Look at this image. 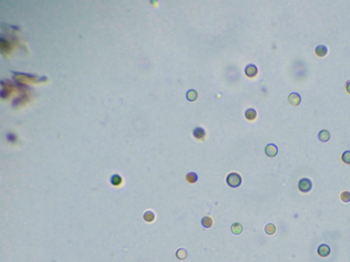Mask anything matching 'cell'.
<instances>
[{
  "label": "cell",
  "instance_id": "1",
  "mask_svg": "<svg viewBox=\"0 0 350 262\" xmlns=\"http://www.w3.org/2000/svg\"><path fill=\"white\" fill-rule=\"evenodd\" d=\"M242 179L239 174L237 173H230L226 178V182L228 186L233 188L239 186L242 184Z\"/></svg>",
  "mask_w": 350,
  "mask_h": 262
},
{
  "label": "cell",
  "instance_id": "2",
  "mask_svg": "<svg viewBox=\"0 0 350 262\" xmlns=\"http://www.w3.org/2000/svg\"><path fill=\"white\" fill-rule=\"evenodd\" d=\"M313 184L309 179L302 178L299 182L298 188L299 190L302 193H308L312 189Z\"/></svg>",
  "mask_w": 350,
  "mask_h": 262
},
{
  "label": "cell",
  "instance_id": "3",
  "mask_svg": "<svg viewBox=\"0 0 350 262\" xmlns=\"http://www.w3.org/2000/svg\"><path fill=\"white\" fill-rule=\"evenodd\" d=\"M265 152L269 157H274L278 154V148L274 144L269 143L265 147Z\"/></svg>",
  "mask_w": 350,
  "mask_h": 262
},
{
  "label": "cell",
  "instance_id": "4",
  "mask_svg": "<svg viewBox=\"0 0 350 262\" xmlns=\"http://www.w3.org/2000/svg\"><path fill=\"white\" fill-rule=\"evenodd\" d=\"M317 253L321 257H327L330 253V248L327 244H321L317 249Z\"/></svg>",
  "mask_w": 350,
  "mask_h": 262
},
{
  "label": "cell",
  "instance_id": "5",
  "mask_svg": "<svg viewBox=\"0 0 350 262\" xmlns=\"http://www.w3.org/2000/svg\"><path fill=\"white\" fill-rule=\"evenodd\" d=\"M288 101L291 105L293 106H298L301 102V96L299 94L295 92L290 94L288 97Z\"/></svg>",
  "mask_w": 350,
  "mask_h": 262
},
{
  "label": "cell",
  "instance_id": "6",
  "mask_svg": "<svg viewBox=\"0 0 350 262\" xmlns=\"http://www.w3.org/2000/svg\"><path fill=\"white\" fill-rule=\"evenodd\" d=\"M258 72L257 67L254 64H249L245 68V73L249 77H253Z\"/></svg>",
  "mask_w": 350,
  "mask_h": 262
},
{
  "label": "cell",
  "instance_id": "7",
  "mask_svg": "<svg viewBox=\"0 0 350 262\" xmlns=\"http://www.w3.org/2000/svg\"><path fill=\"white\" fill-rule=\"evenodd\" d=\"M328 47L324 45H320L315 48V54L319 57H324L328 54Z\"/></svg>",
  "mask_w": 350,
  "mask_h": 262
},
{
  "label": "cell",
  "instance_id": "8",
  "mask_svg": "<svg viewBox=\"0 0 350 262\" xmlns=\"http://www.w3.org/2000/svg\"><path fill=\"white\" fill-rule=\"evenodd\" d=\"M318 138L321 142H327L330 139V134L327 130H322L319 132Z\"/></svg>",
  "mask_w": 350,
  "mask_h": 262
},
{
  "label": "cell",
  "instance_id": "9",
  "mask_svg": "<svg viewBox=\"0 0 350 262\" xmlns=\"http://www.w3.org/2000/svg\"><path fill=\"white\" fill-rule=\"evenodd\" d=\"M193 135H194V137L196 138V139H202L205 136V131H204L203 128L197 127L193 131Z\"/></svg>",
  "mask_w": 350,
  "mask_h": 262
},
{
  "label": "cell",
  "instance_id": "10",
  "mask_svg": "<svg viewBox=\"0 0 350 262\" xmlns=\"http://www.w3.org/2000/svg\"><path fill=\"white\" fill-rule=\"evenodd\" d=\"M186 98L189 101H196L198 98V93L194 90H189L187 92L186 94Z\"/></svg>",
  "mask_w": 350,
  "mask_h": 262
},
{
  "label": "cell",
  "instance_id": "11",
  "mask_svg": "<svg viewBox=\"0 0 350 262\" xmlns=\"http://www.w3.org/2000/svg\"><path fill=\"white\" fill-rule=\"evenodd\" d=\"M245 117L249 120H253L257 117V111L254 109H248L245 111Z\"/></svg>",
  "mask_w": 350,
  "mask_h": 262
},
{
  "label": "cell",
  "instance_id": "12",
  "mask_svg": "<svg viewBox=\"0 0 350 262\" xmlns=\"http://www.w3.org/2000/svg\"><path fill=\"white\" fill-rule=\"evenodd\" d=\"M243 227L241 224L235 223L231 226V231L235 235H239L242 232Z\"/></svg>",
  "mask_w": 350,
  "mask_h": 262
},
{
  "label": "cell",
  "instance_id": "13",
  "mask_svg": "<svg viewBox=\"0 0 350 262\" xmlns=\"http://www.w3.org/2000/svg\"><path fill=\"white\" fill-rule=\"evenodd\" d=\"M186 180L190 184H194L198 180V175L194 172H190L187 174Z\"/></svg>",
  "mask_w": 350,
  "mask_h": 262
},
{
  "label": "cell",
  "instance_id": "14",
  "mask_svg": "<svg viewBox=\"0 0 350 262\" xmlns=\"http://www.w3.org/2000/svg\"><path fill=\"white\" fill-rule=\"evenodd\" d=\"M201 223L204 227L209 228L213 225V221L212 219L209 216H204L201 220Z\"/></svg>",
  "mask_w": 350,
  "mask_h": 262
},
{
  "label": "cell",
  "instance_id": "15",
  "mask_svg": "<svg viewBox=\"0 0 350 262\" xmlns=\"http://www.w3.org/2000/svg\"><path fill=\"white\" fill-rule=\"evenodd\" d=\"M276 231V226L274 224H272V223H268L265 227V231L268 235H273L275 233Z\"/></svg>",
  "mask_w": 350,
  "mask_h": 262
},
{
  "label": "cell",
  "instance_id": "16",
  "mask_svg": "<svg viewBox=\"0 0 350 262\" xmlns=\"http://www.w3.org/2000/svg\"><path fill=\"white\" fill-rule=\"evenodd\" d=\"M176 255H177V258H179V260H185V259L187 257V256H188V252H187L185 249H179L177 251Z\"/></svg>",
  "mask_w": 350,
  "mask_h": 262
},
{
  "label": "cell",
  "instance_id": "17",
  "mask_svg": "<svg viewBox=\"0 0 350 262\" xmlns=\"http://www.w3.org/2000/svg\"><path fill=\"white\" fill-rule=\"evenodd\" d=\"M340 198L344 203H348L350 201V193L348 191H343L340 195Z\"/></svg>",
  "mask_w": 350,
  "mask_h": 262
},
{
  "label": "cell",
  "instance_id": "18",
  "mask_svg": "<svg viewBox=\"0 0 350 262\" xmlns=\"http://www.w3.org/2000/svg\"><path fill=\"white\" fill-rule=\"evenodd\" d=\"M341 159L343 163H345V164H350V150H348V151L343 152Z\"/></svg>",
  "mask_w": 350,
  "mask_h": 262
},
{
  "label": "cell",
  "instance_id": "19",
  "mask_svg": "<svg viewBox=\"0 0 350 262\" xmlns=\"http://www.w3.org/2000/svg\"><path fill=\"white\" fill-rule=\"evenodd\" d=\"M154 218H155V216H154L153 213L151 212H147L144 215V219L148 222L153 221L154 220Z\"/></svg>",
  "mask_w": 350,
  "mask_h": 262
},
{
  "label": "cell",
  "instance_id": "20",
  "mask_svg": "<svg viewBox=\"0 0 350 262\" xmlns=\"http://www.w3.org/2000/svg\"><path fill=\"white\" fill-rule=\"evenodd\" d=\"M346 91L347 92L350 94V81H348L346 83Z\"/></svg>",
  "mask_w": 350,
  "mask_h": 262
}]
</instances>
